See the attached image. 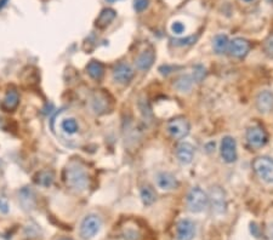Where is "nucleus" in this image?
Here are the masks:
<instances>
[{
    "instance_id": "obj_1",
    "label": "nucleus",
    "mask_w": 273,
    "mask_h": 240,
    "mask_svg": "<svg viewBox=\"0 0 273 240\" xmlns=\"http://www.w3.org/2000/svg\"><path fill=\"white\" fill-rule=\"evenodd\" d=\"M64 181L69 188L83 192L89 187V176L85 169L78 163H72L64 170Z\"/></svg>"
},
{
    "instance_id": "obj_2",
    "label": "nucleus",
    "mask_w": 273,
    "mask_h": 240,
    "mask_svg": "<svg viewBox=\"0 0 273 240\" xmlns=\"http://www.w3.org/2000/svg\"><path fill=\"white\" fill-rule=\"evenodd\" d=\"M208 204H209V198L207 193L202 191L201 188L196 187L188 193L187 196V206L191 213L199 214L205 210Z\"/></svg>"
},
{
    "instance_id": "obj_3",
    "label": "nucleus",
    "mask_w": 273,
    "mask_h": 240,
    "mask_svg": "<svg viewBox=\"0 0 273 240\" xmlns=\"http://www.w3.org/2000/svg\"><path fill=\"white\" fill-rule=\"evenodd\" d=\"M253 169L261 180L273 185V159L266 157L256 158L253 163Z\"/></svg>"
},
{
    "instance_id": "obj_4",
    "label": "nucleus",
    "mask_w": 273,
    "mask_h": 240,
    "mask_svg": "<svg viewBox=\"0 0 273 240\" xmlns=\"http://www.w3.org/2000/svg\"><path fill=\"white\" fill-rule=\"evenodd\" d=\"M101 226H102V222H101L100 217L96 215H88L80 225V237L84 240L94 238L100 232Z\"/></svg>"
},
{
    "instance_id": "obj_5",
    "label": "nucleus",
    "mask_w": 273,
    "mask_h": 240,
    "mask_svg": "<svg viewBox=\"0 0 273 240\" xmlns=\"http://www.w3.org/2000/svg\"><path fill=\"white\" fill-rule=\"evenodd\" d=\"M167 130L171 137L176 138V140H181V138L186 137L190 134L191 126L186 118L177 117L168 121Z\"/></svg>"
},
{
    "instance_id": "obj_6",
    "label": "nucleus",
    "mask_w": 273,
    "mask_h": 240,
    "mask_svg": "<svg viewBox=\"0 0 273 240\" xmlns=\"http://www.w3.org/2000/svg\"><path fill=\"white\" fill-rule=\"evenodd\" d=\"M58 130L64 138L73 140L80 132V126L74 117L66 115L58 120Z\"/></svg>"
},
{
    "instance_id": "obj_7",
    "label": "nucleus",
    "mask_w": 273,
    "mask_h": 240,
    "mask_svg": "<svg viewBox=\"0 0 273 240\" xmlns=\"http://www.w3.org/2000/svg\"><path fill=\"white\" fill-rule=\"evenodd\" d=\"M247 141L252 148H261L267 143V134L261 126H250L247 130Z\"/></svg>"
},
{
    "instance_id": "obj_8",
    "label": "nucleus",
    "mask_w": 273,
    "mask_h": 240,
    "mask_svg": "<svg viewBox=\"0 0 273 240\" xmlns=\"http://www.w3.org/2000/svg\"><path fill=\"white\" fill-rule=\"evenodd\" d=\"M221 157L226 163L232 164L237 160V143L231 136H225L221 141Z\"/></svg>"
},
{
    "instance_id": "obj_9",
    "label": "nucleus",
    "mask_w": 273,
    "mask_h": 240,
    "mask_svg": "<svg viewBox=\"0 0 273 240\" xmlns=\"http://www.w3.org/2000/svg\"><path fill=\"white\" fill-rule=\"evenodd\" d=\"M209 199L210 202H212L213 210L215 211V214L222 215L226 213V208H227L226 194H225V192L222 191V188L215 186V187L210 189Z\"/></svg>"
},
{
    "instance_id": "obj_10",
    "label": "nucleus",
    "mask_w": 273,
    "mask_h": 240,
    "mask_svg": "<svg viewBox=\"0 0 273 240\" xmlns=\"http://www.w3.org/2000/svg\"><path fill=\"white\" fill-rule=\"evenodd\" d=\"M196 236V225L192 220L182 219L176 225L177 240H193Z\"/></svg>"
},
{
    "instance_id": "obj_11",
    "label": "nucleus",
    "mask_w": 273,
    "mask_h": 240,
    "mask_svg": "<svg viewBox=\"0 0 273 240\" xmlns=\"http://www.w3.org/2000/svg\"><path fill=\"white\" fill-rule=\"evenodd\" d=\"M134 78V70L128 63H118L113 69V79L119 84H129Z\"/></svg>"
},
{
    "instance_id": "obj_12",
    "label": "nucleus",
    "mask_w": 273,
    "mask_h": 240,
    "mask_svg": "<svg viewBox=\"0 0 273 240\" xmlns=\"http://www.w3.org/2000/svg\"><path fill=\"white\" fill-rule=\"evenodd\" d=\"M250 50V44L249 41L246 40L243 38H236L232 41H230L229 45V51L231 55L235 56L237 58H243L246 57Z\"/></svg>"
},
{
    "instance_id": "obj_13",
    "label": "nucleus",
    "mask_w": 273,
    "mask_h": 240,
    "mask_svg": "<svg viewBox=\"0 0 273 240\" xmlns=\"http://www.w3.org/2000/svg\"><path fill=\"white\" fill-rule=\"evenodd\" d=\"M194 155V148L191 143L181 142L176 147V157L177 160L182 164V165H188L192 163Z\"/></svg>"
},
{
    "instance_id": "obj_14",
    "label": "nucleus",
    "mask_w": 273,
    "mask_h": 240,
    "mask_svg": "<svg viewBox=\"0 0 273 240\" xmlns=\"http://www.w3.org/2000/svg\"><path fill=\"white\" fill-rule=\"evenodd\" d=\"M256 107L260 113H270L273 111V92L261 91L256 97Z\"/></svg>"
},
{
    "instance_id": "obj_15",
    "label": "nucleus",
    "mask_w": 273,
    "mask_h": 240,
    "mask_svg": "<svg viewBox=\"0 0 273 240\" xmlns=\"http://www.w3.org/2000/svg\"><path fill=\"white\" fill-rule=\"evenodd\" d=\"M157 186L163 191H171L179 186L176 177L170 172H159L157 175Z\"/></svg>"
},
{
    "instance_id": "obj_16",
    "label": "nucleus",
    "mask_w": 273,
    "mask_h": 240,
    "mask_svg": "<svg viewBox=\"0 0 273 240\" xmlns=\"http://www.w3.org/2000/svg\"><path fill=\"white\" fill-rule=\"evenodd\" d=\"M154 60H156V55L152 49L145 50V51L140 53L139 57L136 58V67L140 70H148L153 66Z\"/></svg>"
},
{
    "instance_id": "obj_17",
    "label": "nucleus",
    "mask_w": 273,
    "mask_h": 240,
    "mask_svg": "<svg viewBox=\"0 0 273 240\" xmlns=\"http://www.w3.org/2000/svg\"><path fill=\"white\" fill-rule=\"evenodd\" d=\"M18 102H19L18 92L16 91V90H10V91H7V94L5 95L4 100H2L1 107L5 109V111L10 112V111H13V109L18 106Z\"/></svg>"
},
{
    "instance_id": "obj_18",
    "label": "nucleus",
    "mask_w": 273,
    "mask_h": 240,
    "mask_svg": "<svg viewBox=\"0 0 273 240\" xmlns=\"http://www.w3.org/2000/svg\"><path fill=\"white\" fill-rule=\"evenodd\" d=\"M117 16V12L113 9H105L101 11V13L98 15V17L96 19V27L100 28V29H103L107 26L111 24V22L113 21Z\"/></svg>"
},
{
    "instance_id": "obj_19",
    "label": "nucleus",
    "mask_w": 273,
    "mask_h": 240,
    "mask_svg": "<svg viewBox=\"0 0 273 240\" xmlns=\"http://www.w3.org/2000/svg\"><path fill=\"white\" fill-rule=\"evenodd\" d=\"M229 38H227L226 34H218L214 38V51H215L218 55H222L229 50Z\"/></svg>"
},
{
    "instance_id": "obj_20",
    "label": "nucleus",
    "mask_w": 273,
    "mask_h": 240,
    "mask_svg": "<svg viewBox=\"0 0 273 240\" xmlns=\"http://www.w3.org/2000/svg\"><path fill=\"white\" fill-rule=\"evenodd\" d=\"M140 197H141L142 203L146 206H150L156 202L157 194L154 192V189L151 187V186H143V187L140 189Z\"/></svg>"
},
{
    "instance_id": "obj_21",
    "label": "nucleus",
    "mask_w": 273,
    "mask_h": 240,
    "mask_svg": "<svg viewBox=\"0 0 273 240\" xmlns=\"http://www.w3.org/2000/svg\"><path fill=\"white\" fill-rule=\"evenodd\" d=\"M86 70H88V74L92 79H96L100 80L103 77V73H105V68H103L102 63H100L98 61H91L86 66Z\"/></svg>"
},
{
    "instance_id": "obj_22",
    "label": "nucleus",
    "mask_w": 273,
    "mask_h": 240,
    "mask_svg": "<svg viewBox=\"0 0 273 240\" xmlns=\"http://www.w3.org/2000/svg\"><path fill=\"white\" fill-rule=\"evenodd\" d=\"M192 78L190 77V75H181L180 78H177V80L175 81V87L179 91L181 92H187L190 91L191 87H192Z\"/></svg>"
},
{
    "instance_id": "obj_23",
    "label": "nucleus",
    "mask_w": 273,
    "mask_h": 240,
    "mask_svg": "<svg viewBox=\"0 0 273 240\" xmlns=\"http://www.w3.org/2000/svg\"><path fill=\"white\" fill-rule=\"evenodd\" d=\"M36 183L43 187H50L53 182V175L51 171H41L40 174H38L36 176Z\"/></svg>"
},
{
    "instance_id": "obj_24",
    "label": "nucleus",
    "mask_w": 273,
    "mask_h": 240,
    "mask_svg": "<svg viewBox=\"0 0 273 240\" xmlns=\"http://www.w3.org/2000/svg\"><path fill=\"white\" fill-rule=\"evenodd\" d=\"M205 74H207V72H205V68L201 64H198V66H196L193 68V79L194 81H197V83H201L203 79L205 78Z\"/></svg>"
},
{
    "instance_id": "obj_25",
    "label": "nucleus",
    "mask_w": 273,
    "mask_h": 240,
    "mask_svg": "<svg viewBox=\"0 0 273 240\" xmlns=\"http://www.w3.org/2000/svg\"><path fill=\"white\" fill-rule=\"evenodd\" d=\"M264 51L269 57L273 58V33H271L264 43Z\"/></svg>"
},
{
    "instance_id": "obj_26",
    "label": "nucleus",
    "mask_w": 273,
    "mask_h": 240,
    "mask_svg": "<svg viewBox=\"0 0 273 240\" xmlns=\"http://www.w3.org/2000/svg\"><path fill=\"white\" fill-rule=\"evenodd\" d=\"M197 39H198V36H187L185 39H176V40H174V44L176 46H190V45H193L196 43Z\"/></svg>"
},
{
    "instance_id": "obj_27",
    "label": "nucleus",
    "mask_w": 273,
    "mask_h": 240,
    "mask_svg": "<svg viewBox=\"0 0 273 240\" xmlns=\"http://www.w3.org/2000/svg\"><path fill=\"white\" fill-rule=\"evenodd\" d=\"M150 5V0H135L134 2V9L137 11V12H142L145 11Z\"/></svg>"
},
{
    "instance_id": "obj_28",
    "label": "nucleus",
    "mask_w": 273,
    "mask_h": 240,
    "mask_svg": "<svg viewBox=\"0 0 273 240\" xmlns=\"http://www.w3.org/2000/svg\"><path fill=\"white\" fill-rule=\"evenodd\" d=\"M171 30H173L174 34H182L185 32V26L181 22H174L173 26H171Z\"/></svg>"
},
{
    "instance_id": "obj_29",
    "label": "nucleus",
    "mask_w": 273,
    "mask_h": 240,
    "mask_svg": "<svg viewBox=\"0 0 273 240\" xmlns=\"http://www.w3.org/2000/svg\"><path fill=\"white\" fill-rule=\"evenodd\" d=\"M0 211H2V213H5V214L9 211V205H7L6 200L0 199Z\"/></svg>"
},
{
    "instance_id": "obj_30",
    "label": "nucleus",
    "mask_w": 273,
    "mask_h": 240,
    "mask_svg": "<svg viewBox=\"0 0 273 240\" xmlns=\"http://www.w3.org/2000/svg\"><path fill=\"white\" fill-rule=\"evenodd\" d=\"M250 230H252L253 236L256 237V238H259L260 233H259V227H258V226H256V223H252V228H250Z\"/></svg>"
},
{
    "instance_id": "obj_31",
    "label": "nucleus",
    "mask_w": 273,
    "mask_h": 240,
    "mask_svg": "<svg viewBox=\"0 0 273 240\" xmlns=\"http://www.w3.org/2000/svg\"><path fill=\"white\" fill-rule=\"evenodd\" d=\"M267 238L269 240H273V223L269 225V227H267Z\"/></svg>"
},
{
    "instance_id": "obj_32",
    "label": "nucleus",
    "mask_w": 273,
    "mask_h": 240,
    "mask_svg": "<svg viewBox=\"0 0 273 240\" xmlns=\"http://www.w3.org/2000/svg\"><path fill=\"white\" fill-rule=\"evenodd\" d=\"M6 2H7V0H0V9H2V7L5 6V5H6Z\"/></svg>"
},
{
    "instance_id": "obj_33",
    "label": "nucleus",
    "mask_w": 273,
    "mask_h": 240,
    "mask_svg": "<svg viewBox=\"0 0 273 240\" xmlns=\"http://www.w3.org/2000/svg\"><path fill=\"white\" fill-rule=\"evenodd\" d=\"M57 240H72V239H69V238H60V239H57Z\"/></svg>"
},
{
    "instance_id": "obj_34",
    "label": "nucleus",
    "mask_w": 273,
    "mask_h": 240,
    "mask_svg": "<svg viewBox=\"0 0 273 240\" xmlns=\"http://www.w3.org/2000/svg\"><path fill=\"white\" fill-rule=\"evenodd\" d=\"M246 1H252V0H246Z\"/></svg>"
},
{
    "instance_id": "obj_35",
    "label": "nucleus",
    "mask_w": 273,
    "mask_h": 240,
    "mask_svg": "<svg viewBox=\"0 0 273 240\" xmlns=\"http://www.w3.org/2000/svg\"><path fill=\"white\" fill-rule=\"evenodd\" d=\"M108 1H111V0H108Z\"/></svg>"
}]
</instances>
